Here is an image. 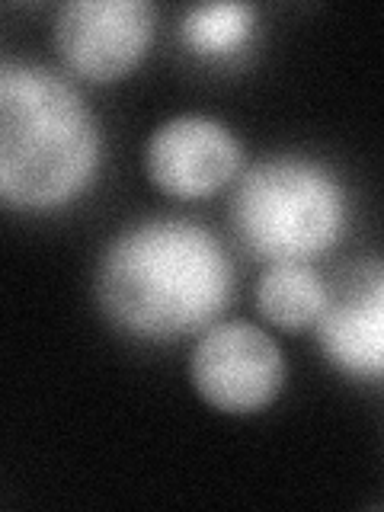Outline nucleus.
<instances>
[{
    "label": "nucleus",
    "mask_w": 384,
    "mask_h": 512,
    "mask_svg": "<svg viewBox=\"0 0 384 512\" xmlns=\"http://www.w3.org/2000/svg\"><path fill=\"white\" fill-rule=\"evenodd\" d=\"M231 282V263L212 231L157 218L112 240L96 292L122 330L167 343L212 324L231 298Z\"/></svg>",
    "instance_id": "obj_1"
},
{
    "label": "nucleus",
    "mask_w": 384,
    "mask_h": 512,
    "mask_svg": "<svg viewBox=\"0 0 384 512\" xmlns=\"http://www.w3.org/2000/svg\"><path fill=\"white\" fill-rule=\"evenodd\" d=\"M240 144L215 119L180 116L157 128L148 144V173L154 186L176 199H202L234 180Z\"/></svg>",
    "instance_id": "obj_6"
},
{
    "label": "nucleus",
    "mask_w": 384,
    "mask_h": 512,
    "mask_svg": "<svg viewBox=\"0 0 384 512\" xmlns=\"http://www.w3.org/2000/svg\"><path fill=\"white\" fill-rule=\"evenodd\" d=\"M285 359L269 333L231 320L208 330L192 352V384L224 413L263 410L282 391Z\"/></svg>",
    "instance_id": "obj_4"
},
{
    "label": "nucleus",
    "mask_w": 384,
    "mask_h": 512,
    "mask_svg": "<svg viewBox=\"0 0 384 512\" xmlns=\"http://www.w3.org/2000/svg\"><path fill=\"white\" fill-rule=\"evenodd\" d=\"M231 224L240 244L263 260H304L340 240L346 192L317 160L276 157L247 170L240 180Z\"/></svg>",
    "instance_id": "obj_3"
},
{
    "label": "nucleus",
    "mask_w": 384,
    "mask_h": 512,
    "mask_svg": "<svg viewBox=\"0 0 384 512\" xmlns=\"http://www.w3.org/2000/svg\"><path fill=\"white\" fill-rule=\"evenodd\" d=\"M327 285L320 282L317 269L304 260L272 263L260 285H256V308L269 324L285 330H301L317 324V317L327 308Z\"/></svg>",
    "instance_id": "obj_8"
},
{
    "label": "nucleus",
    "mask_w": 384,
    "mask_h": 512,
    "mask_svg": "<svg viewBox=\"0 0 384 512\" xmlns=\"http://www.w3.org/2000/svg\"><path fill=\"white\" fill-rule=\"evenodd\" d=\"M253 32V7L250 4H202L183 16V39L192 52L205 58L234 55Z\"/></svg>",
    "instance_id": "obj_9"
},
{
    "label": "nucleus",
    "mask_w": 384,
    "mask_h": 512,
    "mask_svg": "<svg viewBox=\"0 0 384 512\" xmlns=\"http://www.w3.org/2000/svg\"><path fill=\"white\" fill-rule=\"evenodd\" d=\"M100 164V132L61 74L0 64V202L29 212L80 196Z\"/></svg>",
    "instance_id": "obj_2"
},
{
    "label": "nucleus",
    "mask_w": 384,
    "mask_h": 512,
    "mask_svg": "<svg viewBox=\"0 0 384 512\" xmlns=\"http://www.w3.org/2000/svg\"><path fill=\"white\" fill-rule=\"evenodd\" d=\"M317 340L333 365L349 375L378 378L384 368V279L372 266V276L362 288L340 301H327L317 317Z\"/></svg>",
    "instance_id": "obj_7"
},
{
    "label": "nucleus",
    "mask_w": 384,
    "mask_h": 512,
    "mask_svg": "<svg viewBox=\"0 0 384 512\" xmlns=\"http://www.w3.org/2000/svg\"><path fill=\"white\" fill-rule=\"evenodd\" d=\"M154 32L144 0H71L55 23L61 58L87 80H116L141 61Z\"/></svg>",
    "instance_id": "obj_5"
}]
</instances>
